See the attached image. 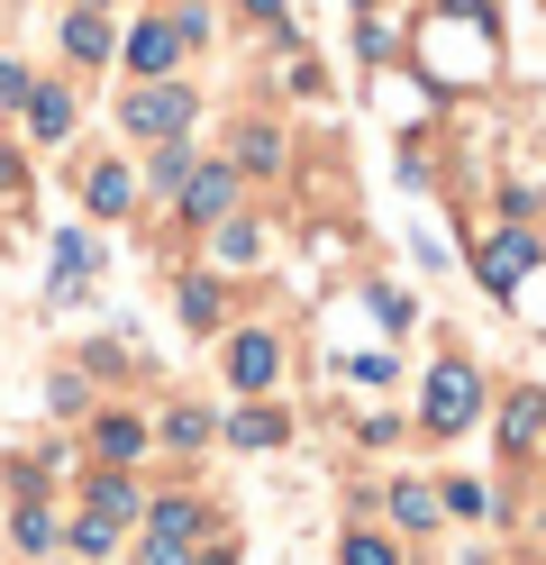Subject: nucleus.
I'll use <instances>...</instances> for the list:
<instances>
[{
    "label": "nucleus",
    "instance_id": "1",
    "mask_svg": "<svg viewBox=\"0 0 546 565\" xmlns=\"http://www.w3.org/2000/svg\"><path fill=\"white\" fill-rule=\"evenodd\" d=\"M201 119V92L192 83H156V92H128V128L137 137H156V147H173L182 128Z\"/></svg>",
    "mask_w": 546,
    "mask_h": 565
},
{
    "label": "nucleus",
    "instance_id": "2",
    "mask_svg": "<svg viewBox=\"0 0 546 565\" xmlns=\"http://www.w3.org/2000/svg\"><path fill=\"white\" fill-rule=\"evenodd\" d=\"M228 201H237V173L228 164H192V173H182V220H192V228H210Z\"/></svg>",
    "mask_w": 546,
    "mask_h": 565
},
{
    "label": "nucleus",
    "instance_id": "3",
    "mask_svg": "<svg viewBox=\"0 0 546 565\" xmlns=\"http://www.w3.org/2000/svg\"><path fill=\"white\" fill-rule=\"evenodd\" d=\"M274 374H282V347H274L265 329H246V338H228V383H237V393H265Z\"/></svg>",
    "mask_w": 546,
    "mask_h": 565
},
{
    "label": "nucleus",
    "instance_id": "4",
    "mask_svg": "<svg viewBox=\"0 0 546 565\" xmlns=\"http://www.w3.org/2000/svg\"><path fill=\"white\" fill-rule=\"evenodd\" d=\"M473 419V374L447 365V374H428V429H464Z\"/></svg>",
    "mask_w": 546,
    "mask_h": 565
},
{
    "label": "nucleus",
    "instance_id": "5",
    "mask_svg": "<svg viewBox=\"0 0 546 565\" xmlns=\"http://www.w3.org/2000/svg\"><path fill=\"white\" fill-rule=\"evenodd\" d=\"M173 55H182L173 28H156V19H137V28H128V64H137V74H164Z\"/></svg>",
    "mask_w": 546,
    "mask_h": 565
},
{
    "label": "nucleus",
    "instance_id": "6",
    "mask_svg": "<svg viewBox=\"0 0 546 565\" xmlns=\"http://www.w3.org/2000/svg\"><path fill=\"white\" fill-rule=\"evenodd\" d=\"M28 128L36 137H64L73 128V92L64 83H28Z\"/></svg>",
    "mask_w": 546,
    "mask_h": 565
},
{
    "label": "nucleus",
    "instance_id": "7",
    "mask_svg": "<svg viewBox=\"0 0 546 565\" xmlns=\"http://www.w3.org/2000/svg\"><path fill=\"white\" fill-rule=\"evenodd\" d=\"M528 256H537L528 237H492V246H483V282H492V292H510V282L528 274Z\"/></svg>",
    "mask_w": 546,
    "mask_h": 565
},
{
    "label": "nucleus",
    "instance_id": "8",
    "mask_svg": "<svg viewBox=\"0 0 546 565\" xmlns=\"http://www.w3.org/2000/svg\"><path fill=\"white\" fill-rule=\"evenodd\" d=\"M64 55H73V64H100V55H109V19H100V10H73V19H64Z\"/></svg>",
    "mask_w": 546,
    "mask_h": 565
},
{
    "label": "nucleus",
    "instance_id": "9",
    "mask_svg": "<svg viewBox=\"0 0 546 565\" xmlns=\"http://www.w3.org/2000/svg\"><path fill=\"white\" fill-rule=\"evenodd\" d=\"M201 156L192 147H156V156H146V192H182V173H192Z\"/></svg>",
    "mask_w": 546,
    "mask_h": 565
},
{
    "label": "nucleus",
    "instance_id": "10",
    "mask_svg": "<svg viewBox=\"0 0 546 565\" xmlns=\"http://www.w3.org/2000/svg\"><path fill=\"white\" fill-rule=\"evenodd\" d=\"M146 529H156V539H192V529H201V502H156V511H146Z\"/></svg>",
    "mask_w": 546,
    "mask_h": 565
},
{
    "label": "nucleus",
    "instance_id": "11",
    "mask_svg": "<svg viewBox=\"0 0 546 565\" xmlns=\"http://www.w3.org/2000/svg\"><path fill=\"white\" fill-rule=\"evenodd\" d=\"M228 438H237V447H282L291 429H282L274 411H246V419H228Z\"/></svg>",
    "mask_w": 546,
    "mask_h": 565
},
{
    "label": "nucleus",
    "instance_id": "12",
    "mask_svg": "<svg viewBox=\"0 0 546 565\" xmlns=\"http://www.w3.org/2000/svg\"><path fill=\"white\" fill-rule=\"evenodd\" d=\"M137 447H146V429H137V419H100V456H109V466H128Z\"/></svg>",
    "mask_w": 546,
    "mask_h": 565
},
{
    "label": "nucleus",
    "instance_id": "13",
    "mask_svg": "<svg viewBox=\"0 0 546 565\" xmlns=\"http://www.w3.org/2000/svg\"><path fill=\"white\" fill-rule=\"evenodd\" d=\"M237 156H246V173H274V164H282V137H274V128H246Z\"/></svg>",
    "mask_w": 546,
    "mask_h": 565
},
{
    "label": "nucleus",
    "instance_id": "14",
    "mask_svg": "<svg viewBox=\"0 0 546 565\" xmlns=\"http://www.w3.org/2000/svg\"><path fill=\"white\" fill-rule=\"evenodd\" d=\"M128 192H137V183H128L119 164H100V173H92V210H128Z\"/></svg>",
    "mask_w": 546,
    "mask_h": 565
},
{
    "label": "nucleus",
    "instance_id": "15",
    "mask_svg": "<svg viewBox=\"0 0 546 565\" xmlns=\"http://www.w3.org/2000/svg\"><path fill=\"white\" fill-rule=\"evenodd\" d=\"M392 511L410 520V529H428V520H437V492H428V483H400V492H392Z\"/></svg>",
    "mask_w": 546,
    "mask_h": 565
},
{
    "label": "nucleus",
    "instance_id": "16",
    "mask_svg": "<svg viewBox=\"0 0 546 565\" xmlns=\"http://www.w3.org/2000/svg\"><path fill=\"white\" fill-rule=\"evenodd\" d=\"M182 320H192V329H218V292H210V282H182Z\"/></svg>",
    "mask_w": 546,
    "mask_h": 565
},
{
    "label": "nucleus",
    "instance_id": "17",
    "mask_svg": "<svg viewBox=\"0 0 546 565\" xmlns=\"http://www.w3.org/2000/svg\"><path fill=\"white\" fill-rule=\"evenodd\" d=\"M537 419H546V411H537V393H520V402H510V419H501V438H528Z\"/></svg>",
    "mask_w": 546,
    "mask_h": 565
},
{
    "label": "nucleus",
    "instance_id": "18",
    "mask_svg": "<svg viewBox=\"0 0 546 565\" xmlns=\"http://www.w3.org/2000/svg\"><path fill=\"white\" fill-rule=\"evenodd\" d=\"M19 547H28V556L55 547V520H46V511H19Z\"/></svg>",
    "mask_w": 546,
    "mask_h": 565
},
{
    "label": "nucleus",
    "instance_id": "19",
    "mask_svg": "<svg viewBox=\"0 0 546 565\" xmlns=\"http://www.w3.org/2000/svg\"><path fill=\"white\" fill-rule=\"evenodd\" d=\"M164 438H173V447H201V438H210V419H201V411H173V429H164Z\"/></svg>",
    "mask_w": 546,
    "mask_h": 565
},
{
    "label": "nucleus",
    "instance_id": "20",
    "mask_svg": "<svg viewBox=\"0 0 546 565\" xmlns=\"http://www.w3.org/2000/svg\"><path fill=\"white\" fill-rule=\"evenodd\" d=\"M73 547H83V556H109V520H73Z\"/></svg>",
    "mask_w": 546,
    "mask_h": 565
},
{
    "label": "nucleus",
    "instance_id": "21",
    "mask_svg": "<svg viewBox=\"0 0 546 565\" xmlns=\"http://www.w3.org/2000/svg\"><path fill=\"white\" fill-rule=\"evenodd\" d=\"M346 565H392V547H383V539H364V529H355V539H346Z\"/></svg>",
    "mask_w": 546,
    "mask_h": 565
},
{
    "label": "nucleus",
    "instance_id": "22",
    "mask_svg": "<svg viewBox=\"0 0 546 565\" xmlns=\"http://www.w3.org/2000/svg\"><path fill=\"white\" fill-rule=\"evenodd\" d=\"M0 100H28V64H10V55H0Z\"/></svg>",
    "mask_w": 546,
    "mask_h": 565
},
{
    "label": "nucleus",
    "instance_id": "23",
    "mask_svg": "<svg viewBox=\"0 0 546 565\" xmlns=\"http://www.w3.org/2000/svg\"><path fill=\"white\" fill-rule=\"evenodd\" d=\"M282 10H291V0H246V19H265V28H274Z\"/></svg>",
    "mask_w": 546,
    "mask_h": 565
}]
</instances>
